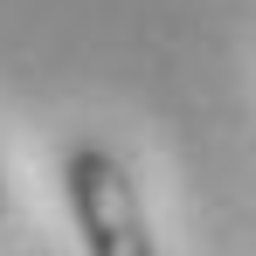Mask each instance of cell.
Returning <instances> with one entry per match:
<instances>
[{"label": "cell", "mask_w": 256, "mask_h": 256, "mask_svg": "<svg viewBox=\"0 0 256 256\" xmlns=\"http://www.w3.org/2000/svg\"><path fill=\"white\" fill-rule=\"evenodd\" d=\"M62 201H70L84 256H160L146 201H138V180H132V166L118 152L70 146L62 152Z\"/></svg>", "instance_id": "6da1fadb"}, {"label": "cell", "mask_w": 256, "mask_h": 256, "mask_svg": "<svg viewBox=\"0 0 256 256\" xmlns=\"http://www.w3.org/2000/svg\"><path fill=\"white\" fill-rule=\"evenodd\" d=\"M0 222H7V173H0Z\"/></svg>", "instance_id": "7a4b0ae2"}]
</instances>
